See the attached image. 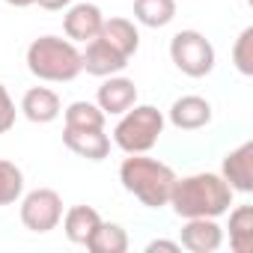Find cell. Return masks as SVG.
<instances>
[{
  "label": "cell",
  "mask_w": 253,
  "mask_h": 253,
  "mask_svg": "<svg viewBox=\"0 0 253 253\" xmlns=\"http://www.w3.org/2000/svg\"><path fill=\"white\" fill-rule=\"evenodd\" d=\"M232 188L220 173H191L176 179L170 203L176 217H220L232 206Z\"/></svg>",
  "instance_id": "1"
},
{
  "label": "cell",
  "mask_w": 253,
  "mask_h": 253,
  "mask_svg": "<svg viewBox=\"0 0 253 253\" xmlns=\"http://www.w3.org/2000/svg\"><path fill=\"white\" fill-rule=\"evenodd\" d=\"M173 167H167L158 158H149L146 152L128 155L119 164V182L131 197H137L146 209H164L170 203L173 185H176Z\"/></svg>",
  "instance_id": "2"
},
{
  "label": "cell",
  "mask_w": 253,
  "mask_h": 253,
  "mask_svg": "<svg viewBox=\"0 0 253 253\" xmlns=\"http://www.w3.org/2000/svg\"><path fill=\"white\" fill-rule=\"evenodd\" d=\"M27 69L33 78L45 84H66L75 81L81 69V51L72 39L63 36H39L27 45Z\"/></svg>",
  "instance_id": "3"
},
{
  "label": "cell",
  "mask_w": 253,
  "mask_h": 253,
  "mask_svg": "<svg viewBox=\"0 0 253 253\" xmlns=\"http://www.w3.org/2000/svg\"><path fill=\"white\" fill-rule=\"evenodd\" d=\"M164 122L167 119L155 104H134L125 113H119V122L113 128V143L125 155L149 152L164 134Z\"/></svg>",
  "instance_id": "4"
},
{
  "label": "cell",
  "mask_w": 253,
  "mask_h": 253,
  "mask_svg": "<svg viewBox=\"0 0 253 253\" xmlns=\"http://www.w3.org/2000/svg\"><path fill=\"white\" fill-rule=\"evenodd\" d=\"M170 60L173 66L188 75V78H206L214 72L217 54L214 45L200 33V30H179L170 39Z\"/></svg>",
  "instance_id": "5"
},
{
  "label": "cell",
  "mask_w": 253,
  "mask_h": 253,
  "mask_svg": "<svg viewBox=\"0 0 253 253\" xmlns=\"http://www.w3.org/2000/svg\"><path fill=\"white\" fill-rule=\"evenodd\" d=\"M21 223L30 232H51L63 220V197L54 188H33L30 194L21 197Z\"/></svg>",
  "instance_id": "6"
},
{
  "label": "cell",
  "mask_w": 253,
  "mask_h": 253,
  "mask_svg": "<svg viewBox=\"0 0 253 253\" xmlns=\"http://www.w3.org/2000/svg\"><path fill=\"white\" fill-rule=\"evenodd\" d=\"M179 244L191 253H214L223 244V226L217 217H185Z\"/></svg>",
  "instance_id": "7"
},
{
  "label": "cell",
  "mask_w": 253,
  "mask_h": 253,
  "mask_svg": "<svg viewBox=\"0 0 253 253\" xmlns=\"http://www.w3.org/2000/svg\"><path fill=\"white\" fill-rule=\"evenodd\" d=\"M211 101L203 95H179L167 110L170 125L179 131H200L211 122Z\"/></svg>",
  "instance_id": "8"
},
{
  "label": "cell",
  "mask_w": 253,
  "mask_h": 253,
  "mask_svg": "<svg viewBox=\"0 0 253 253\" xmlns=\"http://www.w3.org/2000/svg\"><path fill=\"white\" fill-rule=\"evenodd\" d=\"M125 66H128V57H122L116 48H110L104 39H89L86 48L81 51V69L92 78H110L119 75Z\"/></svg>",
  "instance_id": "9"
},
{
  "label": "cell",
  "mask_w": 253,
  "mask_h": 253,
  "mask_svg": "<svg viewBox=\"0 0 253 253\" xmlns=\"http://www.w3.org/2000/svg\"><path fill=\"white\" fill-rule=\"evenodd\" d=\"M101 24H104V15H101V9L95 3H72L66 9V15H63V33L75 45L78 42L86 45L89 39H95Z\"/></svg>",
  "instance_id": "10"
},
{
  "label": "cell",
  "mask_w": 253,
  "mask_h": 253,
  "mask_svg": "<svg viewBox=\"0 0 253 253\" xmlns=\"http://www.w3.org/2000/svg\"><path fill=\"white\" fill-rule=\"evenodd\" d=\"M220 176L238 194H250L253 191V140H244L241 146H235L232 152L223 155Z\"/></svg>",
  "instance_id": "11"
},
{
  "label": "cell",
  "mask_w": 253,
  "mask_h": 253,
  "mask_svg": "<svg viewBox=\"0 0 253 253\" xmlns=\"http://www.w3.org/2000/svg\"><path fill=\"white\" fill-rule=\"evenodd\" d=\"M95 104L104 110V116H119L128 107L137 104V84L131 78H122V75H110L104 78V84L95 92Z\"/></svg>",
  "instance_id": "12"
},
{
  "label": "cell",
  "mask_w": 253,
  "mask_h": 253,
  "mask_svg": "<svg viewBox=\"0 0 253 253\" xmlns=\"http://www.w3.org/2000/svg\"><path fill=\"white\" fill-rule=\"evenodd\" d=\"M63 143L69 152L86 161H104L110 155V137L104 128H63Z\"/></svg>",
  "instance_id": "13"
},
{
  "label": "cell",
  "mask_w": 253,
  "mask_h": 253,
  "mask_svg": "<svg viewBox=\"0 0 253 253\" xmlns=\"http://www.w3.org/2000/svg\"><path fill=\"white\" fill-rule=\"evenodd\" d=\"M33 125H48L54 122L60 113H63V104H60V95L48 86H30L21 98V107H18Z\"/></svg>",
  "instance_id": "14"
},
{
  "label": "cell",
  "mask_w": 253,
  "mask_h": 253,
  "mask_svg": "<svg viewBox=\"0 0 253 253\" xmlns=\"http://www.w3.org/2000/svg\"><path fill=\"white\" fill-rule=\"evenodd\" d=\"M98 39H104L110 48H116L122 57H128V60L140 48V30L134 27L131 18H104V24L98 30Z\"/></svg>",
  "instance_id": "15"
},
{
  "label": "cell",
  "mask_w": 253,
  "mask_h": 253,
  "mask_svg": "<svg viewBox=\"0 0 253 253\" xmlns=\"http://www.w3.org/2000/svg\"><path fill=\"white\" fill-rule=\"evenodd\" d=\"M63 232L72 244H84L89 241V235L95 232V226L101 223V214L92 209V206H72L66 214H63Z\"/></svg>",
  "instance_id": "16"
},
{
  "label": "cell",
  "mask_w": 253,
  "mask_h": 253,
  "mask_svg": "<svg viewBox=\"0 0 253 253\" xmlns=\"http://www.w3.org/2000/svg\"><path fill=\"white\" fill-rule=\"evenodd\" d=\"M229 247L235 253H253V206L229 209Z\"/></svg>",
  "instance_id": "17"
},
{
  "label": "cell",
  "mask_w": 253,
  "mask_h": 253,
  "mask_svg": "<svg viewBox=\"0 0 253 253\" xmlns=\"http://www.w3.org/2000/svg\"><path fill=\"white\" fill-rule=\"evenodd\" d=\"M176 18V0H134V21L152 30L167 27Z\"/></svg>",
  "instance_id": "18"
},
{
  "label": "cell",
  "mask_w": 253,
  "mask_h": 253,
  "mask_svg": "<svg viewBox=\"0 0 253 253\" xmlns=\"http://www.w3.org/2000/svg\"><path fill=\"white\" fill-rule=\"evenodd\" d=\"M86 250H92V253H125L128 250V232H125L119 223L101 220L95 226V232L89 235Z\"/></svg>",
  "instance_id": "19"
},
{
  "label": "cell",
  "mask_w": 253,
  "mask_h": 253,
  "mask_svg": "<svg viewBox=\"0 0 253 253\" xmlns=\"http://www.w3.org/2000/svg\"><path fill=\"white\" fill-rule=\"evenodd\" d=\"M104 110L95 101H72L63 110V128H104Z\"/></svg>",
  "instance_id": "20"
},
{
  "label": "cell",
  "mask_w": 253,
  "mask_h": 253,
  "mask_svg": "<svg viewBox=\"0 0 253 253\" xmlns=\"http://www.w3.org/2000/svg\"><path fill=\"white\" fill-rule=\"evenodd\" d=\"M24 194V173L15 161L0 158V209L12 206L15 200H21Z\"/></svg>",
  "instance_id": "21"
},
{
  "label": "cell",
  "mask_w": 253,
  "mask_h": 253,
  "mask_svg": "<svg viewBox=\"0 0 253 253\" xmlns=\"http://www.w3.org/2000/svg\"><path fill=\"white\" fill-rule=\"evenodd\" d=\"M232 66H235L244 78L253 75V27H244V30L238 33V39H235V45H232Z\"/></svg>",
  "instance_id": "22"
},
{
  "label": "cell",
  "mask_w": 253,
  "mask_h": 253,
  "mask_svg": "<svg viewBox=\"0 0 253 253\" xmlns=\"http://www.w3.org/2000/svg\"><path fill=\"white\" fill-rule=\"evenodd\" d=\"M15 119H18V110H15V101H12V95H9V89L0 84V134H6L12 125H15Z\"/></svg>",
  "instance_id": "23"
},
{
  "label": "cell",
  "mask_w": 253,
  "mask_h": 253,
  "mask_svg": "<svg viewBox=\"0 0 253 253\" xmlns=\"http://www.w3.org/2000/svg\"><path fill=\"white\" fill-rule=\"evenodd\" d=\"M155 250L179 253V250H182V244H179V241H167V238H155V241H149V244H146V253H155Z\"/></svg>",
  "instance_id": "24"
},
{
  "label": "cell",
  "mask_w": 253,
  "mask_h": 253,
  "mask_svg": "<svg viewBox=\"0 0 253 253\" xmlns=\"http://www.w3.org/2000/svg\"><path fill=\"white\" fill-rule=\"evenodd\" d=\"M36 3H39L42 9H48V12H60V9H69L75 0H36Z\"/></svg>",
  "instance_id": "25"
},
{
  "label": "cell",
  "mask_w": 253,
  "mask_h": 253,
  "mask_svg": "<svg viewBox=\"0 0 253 253\" xmlns=\"http://www.w3.org/2000/svg\"><path fill=\"white\" fill-rule=\"evenodd\" d=\"M6 3H9V6H18V9H24V6H33L36 0H6Z\"/></svg>",
  "instance_id": "26"
}]
</instances>
